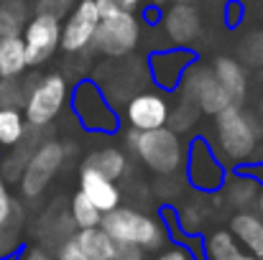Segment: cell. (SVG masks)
I'll list each match as a JSON object with an SVG mask.
<instances>
[{
	"mask_svg": "<svg viewBox=\"0 0 263 260\" xmlns=\"http://www.w3.org/2000/svg\"><path fill=\"white\" fill-rule=\"evenodd\" d=\"M95 3L100 10V23L89 49H95L107 59H123L133 54L141 38V23L133 15V10L120 8L118 0H95Z\"/></svg>",
	"mask_w": 263,
	"mask_h": 260,
	"instance_id": "1",
	"label": "cell"
},
{
	"mask_svg": "<svg viewBox=\"0 0 263 260\" xmlns=\"http://www.w3.org/2000/svg\"><path fill=\"white\" fill-rule=\"evenodd\" d=\"M100 227L118 243V245H136L141 250H159L164 248L169 232L166 225L141 209L133 207H115L112 212L102 214Z\"/></svg>",
	"mask_w": 263,
	"mask_h": 260,
	"instance_id": "2",
	"label": "cell"
},
{
	"mask_svg": "<svg viewBox=\"0 0 263 260\" xmlns=\"http://www.w3.org/2000/svg\"><path fill=\"white\" fill-rule=\"evenodd\" d=\"M128 148L141 158V164H146V169H151L159 176H169L176 173L184 166V146L179 141V133H174L169 125L156 128V130H133L128 133Z\"/></svg>",
	"mask_w": 263,
	"mask_h": 260,
	"instance_id": "3",
	"label": "cell"
},
{
	"mask_svg": "<svg viewBox=\"0 0 263 260\" xmlns=\"http://www.w3.org/2000/svg\"><path fill=\"white\" fill-rule=\"evenodd\" d=\"M215 135L222 156L233 164H243L256 153L261 128L256 117L248 115L240 105H230L228 110L215 115Z\"/></svg>",
	"mask_w": 263,
	"mask_h": 260,
	"instance_id": "4",
	"label": "cell"
},
{
	"mask_svg": "<svg viewBox=\"0 0 263 260\" xmlns=\"http://www.w3.org/2000/svg\"><path fill=\"white\" fill-rule=\"evenodd\" d=\"M28 94L23 105V117L28 128H49L69 99V82L64 74H46V77H28Z\"/></svg>",
	"mask_w": 263,
	"mask_h": 260,
	"instance_id": "5",
	"label": "cell"
},
{
	"mask_svg": "<svg viewBox=\"0 0 263 260\" xmlns=\"http://www.w3.org/2000/svg\"><path fill=\"white\" fill-rule=\"evenodd\" d=\"M72 146L62 143V141H54V138H46L28 158L26 169L21 173L18 184H21V194L26 199H39L49 184L54 181V176L64 169L67 158L72 156Z\"/></svg>",
	"mask_w": 263,
	"mask_h": 260,
	"instance_id": "6",
	"label": "cell"
},
{
	"mask_svg": "<svg viewBox=\"0 0 263 260\" xmlns=\"http://www.w3.org/2000/svg\"><path fill=\"white\" fill-rule=\"evenodd\" d=\"M72 112L80 117L82 128L92 133H115L118 130V115L110 105V99L105 97L102 87L92 79H82L72 89Z\"/></svg>",
	"mask_w": 263,
	"mask_h": 260,
	"instance_id": "7",
	"label": "cell"
},
{
	"mask_svg": "<svg viewBox=\"0 0 263 260\" xmlns=\"http://www.w3.org/2000/svg\"><path fill=\"white\" fill-rule=\"evenodd\" d=\"M181 97L194 102L199 112L204 115H220L222 110H228L233 105L230 94L222 89V85L217 82V77L212 74L210 67L199 64V62H192V67L184 72L181 77Z\"/></svg>",
	"mask_w": 263,
	"mask_h": 260,
	"instance_id": "8",
	"label": "cell"
},
{
	"mask_svg": "<svg viewBox=\"0 0 263 260\" xmlns=\"http://www.w3.org/2000/svg\"><path fill=\"white\" fill-rule=\"evenodd\" d=\"M23 46H26V59L28 67H41L46 64L59 44H62V21L54 15H44V13H33L21 33Z\"/></svg>",
	"mask_w": 263,
	"mask_h": 260,
	"instance_id": "9",
	"label": "cell"
},
{
	"mask_svg": "<svg viewBox=\"0 0 263 260\" xmlns=\"http://www.w3.org/2000/svg\"><path fill=\"white\" fill-rule=\"evenodd\" d=\"M184 166H186V181L199 189V191H217L225 186V169L220 164V158L215 156V151L210 148L207 138H194L186 148L184 156Z\"/></svg>",
	"mask_w": 263,
	"mask_h": 260,
	"instance_id": "10",
	"label": "cell"
},
{
	"mask_svg": "<svg viewBox=\"0 0 263 260\" xmlns=\"http://www.w3.org/2000/svg\"><path fill=\"white\" fill-rule=\"evenodd\" d=\"M100 23V10L95 0H80L72 13L67 15V23L62 26V44L59 49H64L67 54H85L92 46L95 31Z\"/></svg>",
	"mask_w": 263,
	"mask_h": 260,
	"instance_id": "11",
	"label": "cell"
},
{
	"mask_svg": "<svg viewBox=\"0 0 263 260\" xmlns=\"http://www.w3.org/2000/svg\"><path fill=\"white\" fill-rule=\"evenodd\" d=\"M169 99L159 92H136L125 102V120L133 130H156L169 123Z\"/></svg>",
	"mask_w": 263,
	"mask_h": 260,
	"instance_id": "12",
	"label": "cell"
},
{
	"mask_svg": "<svg viewBox=\"0 0 263 260\" xmlns=\"http://www.w3.org/2000/svg\"><path fill=\"white\" fill-rule=\"evenodd\" d=\"M161 21H164L166 38L179 49H189L202 33L199 10L192 3H184V0H176L174 5H169Z\"/></svg>",
	"mask_w": 263,
	"mask_h": 260,
	"instance_id": "13",
	"label": "cell"
},
{
	"mask_svg": "<svg viewBox=\"0 0 263 260\" xmlns=\"http://www.w3.org/2000/svg\"><path fill=\"white\" fill-rule=\"evenodd\" d=\"M194 62V51L192 49H161L156 54H151L148 59V72H151V79L154 85H159V89H176L181 85V77L184 72L192 67Z\"/></svg>",
	"mask_w": 263,
	"mask_h": 260,
	"instance_id": "14",
	"label": "cell"
},
{
	"mask_svg": "<svg viewBox=\"0 0 263 260\" xmlns=\"http://www.w3.org/2000/svg\"><path fill=\"white\" fill-rule=\"evenodd\" d=\"M80 191L87 196L102 214H107L115 207H120V196H123L115 181H110L107 176H102L100 171L89 169L85 164L80 169Z\"/></svg>",
	"mask_w": 263,
	"mask_h": 260,
	"instance_id": "15",
	"label": "cell"
},
{
	"mask_svg": "<svg viewBox=\"0 0 263 260\" xmlns=\"http://www.w3.org/2000/svg\"><path fill=\"white\" fill-rule=\"evenodd\" d=\"M210 69L217 77V82L222 85V89L230 94L233 105L243 107V102L248 97V72H246V67L233 56H215Z\"/></svg>",
	"mask_w": 263,
	"mask_h": 260,
	"instance_id": "16",
	"label": "cell"
},
{
	"mask_svg": "<svg viewBox=\"0 0 263 260\" xmlns=\"http://www.w3.org/2000/svg\"><path fill=\"white\" fill-rule=\"evenodd\" d=\"M230 232L243 250L261 260L263 258V217L256 212H238L230 219Z\"/></svg>",
	"mask_w": 263,
	"mask_h": 260,
	"instance_id": "17",
	"label": "cell"
},
{
	"mask_svg": "<svg viewBox=\"0 0 263 260\" xmlns=\"http://www.w3.org/2000/svg\"><path fill=\"white\" fill-rule=\"evenodd\" d=\"M77 232L74 222H72V214H69V207L62 209V207H51L41 222H39V237L44 243V248H59L67 237H72Z\"/></svg>",
	"mask_w": 263,
	"mask_h": 260,
	"instance_id": "18",
	"label": "cell"
},
{
	"mask_svg": "<svg viewBox=\"0 0 263 260\" xmlns=\"http://www.w3.org/2000/svg\"><path fill=\"white\" fill-rule=\"evenodd\" d=\"M28 69L21 36H0V79H18Z\"/></svg>",
	"mask_w": 263,
	"mask_h": 260,
	"instance_id": "19",
	"label": "cell"
},
{
	"mask_svg": "<svg viewBox=\"0 0 263 260\" xmlns=\"http://www.w3.org/2000/svg\"><path fill=\"white\" fill-rule=\"evenodd\" d=\"M258 191H261V184L253 176H248L246 171L233 173V176L225 178V199L238 212H246L248 207H253Z\"/></svg>",
	"mask_w": 263,
	"mask_h": 260,
	"instance_id": "20",
	"label": "cell"
},
{
	"mask_svg": "<svg viewBox=\"0 0 263 260\" xmlns=\"http://www.w3.org/2000/svg\"><path fill=\"white\" fill-rule=\"evenodd\" d=\"M23 222H26L23 207L15 202L10 217L0 222V260L15 258L18 250L23 248Z\"/></svg>",
	"mask_w": 263,
	"mask_h": 260,
	"instance_id": "21",
	"label": "cell"
},
{
	"mask_svg": "<svg viewBox=\"0 0 263 260\" xmlns=\"http://www.w3.org/2000/svg\"><path fill=\"white\" fill-rule=\"evenodd\" d=\"M85 166L100 171L102 176H107L110 181H118V178H123L128 173V156L120 148L107 146V148L92 151L87 156V161H85Z\"/></svg>",
	"mask_w": 263,
	"mask_h": 260,
	"instance_id": "22",
	"label": "cell"
},
{
	"mask_svg": "<svg viewBox=\"0 0 263 260\" xmlns=\"http://www.w3.org/2000/svg\"><path fill=\"white\" fill-rule=\"evenodd\" d=\"M77 243L85 250L87 260H110L115 255L118 243L102 230V227H89V230H77Z\"/></svg>",
	"mask_w": 263,
	"mask_h": 260,
	"instance_id": "23",
	"label": "cell"
},
{
	"mask_svg": "<svg viewBox=\"0 0 263 260\" xmlns=\"http://www.w3.org/2000/svg\"><path fill=\"white\" fill-rule=\"evenodd\" d=\"M28 23L26 0H0V36H21Z\"/></svg>",
	"mask_w": 263,
	"mask_h": 260,
	"instance_id": "24",
	"label": "cell"
},
{
	"mask_svg": "<svg viewBox=\"0 0 263 260\" xmlns=\"http://www.w3.org/2000/svg\"><path fill=\"white\" fill-rule=\"evenodd\" d=\"M28 125L21 110L0 107V148H13L23 141Z\"/></svg>",
	"mask_w": 263,
	"mask_h": 260,
	"instance_id": "25",
	"label": "cell"
},
{
	"mask_svg": "<svg viewBox=\"0 0 263 260\" xmlns=\"http://www.w3.org/2000/svg\"><path fill=\"white\" fill-rule=\"evenodd\" d=\"M240 250L238 240L233 237L230 230H215L207 235L204 245H202V253L207 260H228L230 255H235Z\"/></svg>",
	"mask_w": 263,
	"mask_h": 260,
	"instance_id": "26",
	"label": "cell"
},
{
	"mask_svg": "<svg viewBox=\"0 0 263 260\" xmlns=\"http://www.w3.org/2000/svg\"><path fill=\"white\" fill-rule=\"evenodd\" d=\"M69 214H72V222H74L77 230L100 227V222H102V212L89 202L82 191H77V194L69 199Z\"/></svg>",
	"mask_w": 263,
	"mask_h": 260,
	"instance_id": "27",
	"label": "cell"
},
{
	"mask_svg": "<svg viewBox=\"0 0 263 260\" xmlns=\"http://www.w3.org/2000/svg\"><path fill=\"white\" fill-rule=\"evenodd\" d=\"M197 117H199L197 105L181 97V102L176 105V110H169V123H166V125H169L174 133H186V130L194 128Z\"/></svg>",
	"mask_w": 263,
	"mask_h": 260,
	"instance_id": "28",
	"label": "cell"
},
{
	"mask_svg": "<svg viewBox=\"0 0 263 260\" xmlns=\"http://www.w3.org/2000/svg\"><path fill=\"white\" fill-rule=\"evenodd\" d=\"M26 94H28V85L26 82H21V79H0V107L23 110Z\"/></svg>",
	"mask_w": 263,
	"mask_h": 260,
	"instance_id": "29",
	"label": "cell"
},
{
	"mask_svg": "<svg viewBox=\"0 0 263 260\" xmlns=\"http://www.w3.org/2000/svg\"><path fill=\"white\" fill-rule=\"evenodd\" d=\"M77 5V0H39L36 3V13L44 15H54V18H67L72 13V8Z\"/></svg>",
	"mask_w": 263,
	"mask_h": 260,
	"instance_id": "30",
	"label": "cell"
},
{
	"mask_svg": "<svg viewBox=\"0 0 263 260\" xmlns=\"http://www.w3.org/2000/svg\"><path fill=\"white\" fill-rule=\"evenodd\" d=\"M77 235V232H74ZM67 237L59 248H57V255L54 258L57 260H87V255H85V250L80 248V243H77V237Z\"/></svg>",
	"mask_w": 263,
	"mask_h": 260,
	"instance_id": "31",
	"label": "cell"
},
{
	"mask_svg": "<svg viewBox=\"0 0 263 260\" xmlns=\"http://www.w3.org/2000/svg\"><path fill=\"white\" fill-rule=\"evenodd\" d=\"M243 56L251 64H263V33H256L248 38V44L243 46Z\"/></svg>",
	"mask_w": 263,
	"mask_h": 260,
	"instance_id": "32",
	"label": "cell"
},
{
	"mask_svg": "<svg viewBox=\"0 0 263 260\" xmlns=\"http://www.w3.org/2000/svg\"><path fill=\"white\" fill-rule=\"evenodd\" d=\"M13 207H15V199H13V194H10V189H8V181H5L3 173H0V222H5V219L10 217Z\"/></svg>",
	"mask_w": 263,
	"mask_h": 260,
	"instance_id": "33",
	"label": "cell"
},
{
	"mask_svg": "<svg viewBox=\"0 0 263 260\" xmlns=\"http://www.w3.org/2000/svg\"><path fill=\"white\" fill-rule=\"evenodd\" d=\"M13 260H57L44 245H26L18 250V255Z\"/></svg>",
	"mask_w": 263,
	"mask_h": 260,
	"instance_id": "34",
	"label": "cell"
},
{
	"mask_svg": "<svg viewBox=\"0 0 263 260\" xmlns=\"http://www.w3.org/2000/svg\"><path fill=\"white\" fill-rule=\"evenodd\" d=\"M154 260H197V255H194L189 248H184V245H174V248L161 250Z\"/></svg>",
	"mask_w": 263,
	"mask_h": 260,
	"instance_id": "35",
	"label": "cell"
},
{
	"mask_svg": "<svg viewBox=\"0 0 263 260\" xmlns=\"http://www.w3.org/2000/svg\"><path fill=\"white\" fill-rule=\"evenodd\" d=\"M110 260H146V250H141L136 245H118L115 255Z\"/></svg>",
	"mask_w": 263,
	"mask_h": 260,
	"instance_id": "36",
	"label": "cell"
},
{
	"mask_svg": "<svg viewBox=\"0 0 263 260\" xmlns=\"http://www.w3.org/2000/svg\"><path fill=\"white\" fill-rule=\"evenodd\" d=\"M240 18H243V5H240L238 0H233V3L228 5V23H230V26H238Z\"/></svg>",
	"mask_w": 263,
	"mask_h": 260,
	"instance_id": "37",
	"label": "cell"
},
{
	"mask_svg": "<svg viewBox=\"0 0 263 260\" xmlns=\"http://www.w3.org/2000/svg\"><path fill=\"white\" fill-rule=\"evenodd\" d=\"M246 173H248V176H253L258 184H263V164L261 166H251V169H246Z\"/></svg>",
	"mask_w": 263,
	"mask_h": 260,
	"instance_id": "38",
	"label": "cell"
},
{
	"mask_svg": "<svg viewBox=\"0 0 263 260\" xmlns=\"http://www.w3.org/2000/svg\"><path fill=\"white\" fill-rule=\"evenodd\" d=\"M146 0H118V5L120 8H125V10H133V8H138V5H143Z\"/></svg>",
	"mask_w": 263,
	"mask_h": 260,
	"instance_id": "39",
	"label": "cell"
},
{
	"mask_svg": "<svg viewBox=\"0 0 263 260\" xmlns=\"http://www.w3.org/2000/svg\"><path fill=\"white\" fill-rule=\"evenodd\" d=\"M228 260H258V258H256V255H251L248 250H243V248H240V250H238L235 255H230Z\"/></svg>",
	"mask_w": 263,
	"mask_h": 260,
	"instance_id": "40",
	"label": "cell"
},
{
	"mask_svg": "<svg viewBox=\"0 0 263 260\" xmlns=\"http://www.w3.org/2000/svg\"><path fill=\"white\" fill-rule=\"evenodd\" d=\"M253 207H256V214H261L263 217V189L258 191V196H256V204H253Z\"/></svg>",
	"mask_w": 263,
	"mask_h": 260,
	"instance_id": "41",
	"label": "cell"
},
{
	"mask_svg": "<svg viewBox=\"0 0 263 260\" xmlns=\"http://www.w3.org/2000/svg\"><path fill=\"white\" fill-rule=\"evenodd\" d=\"M258 110H261V117H263V97H261V105H258Z\"/></svg>",
	"mask_w": 263,
	"mask_h": 260,
	"instance_id": "42",
	"label": "cell"
},
{
	"mask_svg": "<svg viewBox=\"0 0 263 260\" xmlns=\"http://www.w3.org/2000/svg\"><path fill=\"white\" fill-rule=\"evenodd\" d=\"M154 3H156V5H164V3H166V0H154Z\"/></svg>",
	"mask_w": 263,
	"mask_h": 260,
	"instance_id": "43",
	"label": "cell"
},
{
	"mask_svg": "<svg viewBox=\"0 0 263 260\" xmlns=\"http://www.w3.org/2000/svg\"><path fill=\"white\" fill-rule=\"evenodd\" d=\"M8 260H13V258H8Z\"/></svg>",
	"mask_w": 263,
	"mask_h": 260,
	"instance_id": "44",
	"label": "cell"
},
{
	"mask_svg": "<svg viewBox=\"0 0 263 260\" xmlns=\"http://www.w3.org/2000/svg\"><path fill=\"white\" fill-rule=\"evenodd\" d=\"M261 260H263V258H261Z\"/></svg>",
	"mask_w": 263,
	"mask_h": 260,
	"instance_id": "45",
	"label": "cell"
}]
</instances>
